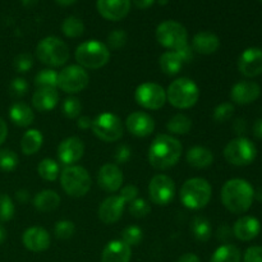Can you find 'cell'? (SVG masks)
Returning a JSON list of instances; mask_svg holds the SVG:
<instances>
[{"label": "cell", "instance_id": "6da1fadb", "mask_svg": "<svg viewBox=\"0 0 262 262\" xmlns=\"http://www.w3.org/2000/svg\"><path fill=\"white\" fill-rule=\"evenodd\" d=\"M183 152V146L170 135H159L148 148V161L158 170H166L176 165Z\"/></svg>", "mask_w": 262, "mask_h": 262}, {"label": "cell", "instance_id": "7a4b0ae2", "mask_svg": "<svg viewBox=\"0 0 262 262\" xmlns=\"http://www.w3.org/2000/svg\"><path fill=\"white\" fill-rule=\"evenodd\" d=\"M255 200V189L250 182L241 178L229 179L222 188V202L233 214L248 211Z\"/></svg>", "mask_w": 262, "mask_h": 262}, {"label": "cell", "instance_id": "3957f363", "mask_svg": "<svg viewBox=\"0 0 262 262\" xmlns=\"http://www.w3.org/2000/svg\"><path fill=\"white\" fill-rule=\"evenodd\" d=\"M181 201L187 209L201 210L210 202L212 196V188L209 182L204 178H191L182 186Z\"/></svg>", "mask_w": 262, "mask_h": 262}, {"label": "cell", "instance_id": "277c9868", "mask_svg": "<svg viewBox=\"0 0 262 262\" xmlns=\"http://www.w3.org/2000/svg\"><path fill=\"white\" fill-rule=\"evenodd\" d=\"M199 99V86L186 77L173 81L166 90V100L177 109H189L197 104Z\"/></svg>", "mask_w": 262, "mask_h": 262}, {"label": "cell", "instance_id": "5b68a950", "mask_svg": "<svg viewBox=\"0 0 262 262\" xmlns=\"http://www.w3.org/2000/svg\"><path fill=\"white\" fill-rule=\"evenodd\" d=\"M76 60L82 68L99 69L110 60V50L105 43L96 40L82 42L76 49Z\"/></svg>", "mask_w": 262, "mask_h": 262}, {"label": "cell", "instance_id": "8992f818", "mask_svg": "<svg viewBox=\"0 0 262 262\" xmlns=\"http://www.w3.org/2000/svg\"><path fill=\"white\" fill-rule=\"evenodd\" d=\"M36 55L41 63L50 67H61L68 61L69 49L63 40L55 36L42 38L36 46Z\"/></svg>", "mask_w": 262, "mask_h": 262}, {"label": "cell", "instance_id": "52a82bcc", "mask_svg": "<svg viewBox=\"0 0 262 262\" xmlns=\"http://www.w3.org/2000/svg\"><path fill=\"white\" fill-rule=\"evenodd\" d=\"M60 184L68 196L83 197L91 189V177L83 166H67L60 174Z\"/></svg>", "mask_w": 262, "mask_h": 262}, {"label": "cell", "instance_id": "ba28073f", "mask_svg": "<svg viewBox=\"0 0 262 262\" xmlns=\"http://www.w3.org/2000/svg\"><path fill=\"white\" fill-rule=\"evenodd\" d=\"M257 148L251 140L237 137L228 142L224 148V158L229 164L235 166H247L255 161Z\"/></svg>", "mask_w": 262, "mask_h": 262}, {"label": "cell", "instance_id": "9c48e42d", "mask_svg": "<svg viewBox=\"0 0 262 262\" xmlns=\"http://www.w3.org/2000/svg\"><path fill=\"white\" fill-rule=\"evenodd\" d=\"M92 132L104 142H117L124 132V127L118 115L113 113H101L92 120Z\"/></svg>", "mask_w": 262, "mask_h": 262}, {"label": "cell", "instance_id": "30bf717a", "mask_svg": "<svg viewBox=\"0 0 262 262\" xmlns=\"http://www.w3.org/2000/svg\"><path fill=\"white\" fill-rule=\"evenodd\" d=\"M156 40L161 46L177 50L188 43V32L182 23L176 20L161 22L156 28Z\"/></svg>", "mask_w": 262, "mask_h": 262}, {"label": "cell", "instance_id": "8fae6325", "mask_svg": "<svg viewBox=\"0 0 262 262\" xmlns=\"http://www.w3.org/2000/svg\"><path fill=\"white\" fill-rule=\"evenodd\" d=\"M90 76L81 66H68L58 74V87L67 94H78L89 86Z\"/></svg>", "mask_w": 262, "mask_h": 262}, {"label": "cell", "instance_id": "7c38bea8", "mask_svg": "<svg viewBox=\"0 0 262 262\" xmlns=\"http://www.w3.org/2000/svg\"><path fill=\"white\" fill-rule=\"evenodd\" d=\"M135 99L138 105L148 110H159L166 101V91L158 83L145 82L136 89Z\"/></svg>", "mask_w": 262, "mask_h": 262}, {"label": "cell", "instance_id": "4fadbf2b", "mask_svg": "<svg viewBox=\"0 0 262 262\" xmlns=\"http://www.w3.org/2000/svg\"><path fill=\"white\" fill-rule=\"evenodd\" d=\"M148 196L152 204L158 206H166L176 196L174 181L165 174H158L148 183Z\"/></svg>", "mask_w": 262, "mask_h": 262}, {"label": "cell", "instance_id": "5bb4252c", "mask_svg": "<svg viewBox=\"0 0 262 262\" xmlns=\"http://www.w3.org/2000/svg\"><path fill=\"white\" fill-rule=\"evenodd\" d=\"M238 69L247 78H255L262 74V50L258 48H248L238 59Z\"/></svg>", "mask_w": 262, "mask_h": 262}, {"label": "cell", "instance_id": "9a60e30c", "mask_svg": "<svg viewBox=\"0 0 262 262\" xmlns=\"http://www.w3.org/2000/svg\"><path fill=\"white\" fill-rule=\"evenodd\" d=\"M125 127L136 137H147L155 130V120L145 112H133L125 119Z\"/></svg>", "mask_w": 262, "mask_h": 262}, {"label": "cell", "instance_id": "2e32d148", "mask_svg": "<svg viewBox=\"0 0 262 262\" xmlns=\"http://www.w3.org/2000/svg\"><path fill=\"white\" fill-rule=\"evenodd\" d=\"M84 154V145L81 138L68 137L58 146L59 161L64 165H73L82 159Z\"/></svg>", "mask_w": 262, "mask_h": 262}, {"label": "cell", "instance_id": "e0dca14e", "mask_svg": "<svg viewBox=\"0 0 262 262\" xmlns=\"http://www.w3.org/2000/svg\"><path fill=\"white\" fill-rule=\"evenodd\" d=\"M123 173L115 164H104L97 173V183L105 192L119 191L123 184Z\"/></svg>", "mask_w": 262, "mask_h": 262}, {"label": "cell", "instance_id": "ac0fdd59", "mask_svg": "<svg viewBox=\"0 0 262 262\" xmlns=\"http://www.w3.org/2000/svg\"><path fill=\"white\" fill-rule=\"evenodd\" d=\"M96 7L101 17L117 22L128 15L130 10V0H97Z\"/></svg>", "mask_w": 262, "mask_h": 262}, {"label": "cell", "instance_id": "d6986e66", "mask_svg": "<svg viewBox=\"0 0 262 262\" xmlns=\"http://www.w3.org/2000/svg\"><path fill=\"white\" fill-rule=\"evenodd\" d=\"M260 84L253 81H241L232 87L230 99L238 105H248L255 102L260 97Z\"/></svg>", "mask_w": 262, "mask_h": 262}, {"label": "cell", "instance_id": "ffe728a7", "mask_svg": "<svg viewBox=\"0 0 262 262\" xmlns=\"http://www.w3.org/2000/svg\"><path fill=\"white\" fill-rule=\"evenodd\" d=\"M23 246L31 252H43L50 247V234L41 227H31L23 233Z\"/></svg>", "mask_w": 262, "mask_h": 262}, {"label": "cell", "instance_id": "44dd1931", "mask_svg": "<svg viewBox=\"0 0 262 262\" xmlns=\"http://www.w3.org/2000/svg\"><path fill=\"white\" fill-rule=\"evenodd\" d=\"M125 205L127 204L119 194L118 196H109L102 201V204L99 207L100 220L104 224H114L122 217Z\"/></svg>", "mask_w": 262, "mask_h": 262}, {"label": "cell", "instance_id": "7402d4cb", "mask_svg": "<svg viewBox=\"0 0 262 262\" xmlns=\"http://www.w3.org/2000/svg\"><path fill=\"white\" fill-rule=\"evenodd\" d=\"M261 224L256 217L242 216L233 225V234L235 238L243 242L252 241L260 234Z\"/></svg>", "mask_w": 262, "mask_h": 262}, {"label": "cell", "instance_id": "603a6c76", "mask_svg": "<svg viewBox=\"0 0 262 262\" xmlns=\"http://www.w3.org/2000/svg\"><path fill=\"white\" fill-rule=\"evenodd\" d=\"M132 250L122 239H115L105 246L101 255V262H129Z\"/></svg>", "mask_w": 262, "mask_h": 262}, {"label": "cell", "instance_id": "cb8c5ba5", "mask_svg": "<svg viewBox=\"0 0 262 262\" xmlns=\"http://www.w3.org/2000/svg\"><path fill=\"white\" fill-rule=\"evenodd\" d=\"M220 46V40L215 33L209 31H201L196 33L192 40V49L196 53L202 55H210V54L216 53Z\"/></svg>", "mask_w": 262, "mask_h": 262}, {"label": "cell", "instance_id": "d4e9b609", "mask_svg": "<svg viewBox=\"0 0 262 262\" xmlns=\"http://www.w3.org/2000/svg\"><path fill=\"white\" fill-rule=\"evenodd\" d=\"M59 94L56 89H37L32 96V105L37 112H50L58 105Z\"/></svg>", "mask_w": 262, "mask_h": 262}, {"label": "cell", "instance_id": "484cf974", "mask_svg": "<svg viewBox=\"0 0 262 262\" xmlns=\"http://www.w3.org/2000/svg\"><path fill=\"white\" fill-rule=\"evenodd\" d=\"M187 163L196 169L209 168L214 163V154L204 146H194L187 152Z\"/></svg>", "mask_w": 262, "mask_h": 262}, {"label": "cell", "instance_id": "4316f807", "mask_svg": "<svg viewBox=\"0 0 262 262\" xmlns=\"http://www.w3.org/2000/svg\"><path fill=\"white\" fill-rule=\"evenodd\" d=\"M9 118L18 127H28L35 120V113L25 102H14L9 109Z\"/></svg>", "mask_w": 262, "mask_h": 262}, {"label": "cell", "instance_id": "83f0119b", "mask_svg": "<svg viewBox=\"0 0 262 262\" xmlns=\"http://www.w3.org/2000/svg\"><path fill=\"white\" fill-rule=\"evenodd\" d=\"M60 205V196L53 189H43L38 192L33 199V206L41 212H50L56 210Z\"/></svg>", "mask_w": 262, "mask_h": 262}, {"label": "cell", "instance_id": "f1b7e54d", "mask_svg": "<svg viewBox=\"0 0 262 262\" xmlns=\"http://www.w3.org/2000/svg\"><path fill=\"white\" fill-rule=\"evenodd\" d=\"M159 64H160V68L164 73L168 74V76H176L181 72L184 63L176 50H168L161 54Z\"/></svg>", "mask_w": 262, "mask_h": 262}, {"label": "cell", "instance_id": "f546056e", "mask_svg": "<svg viewBox=\"0 0 262 262\" xmlns=\"http://www.w3.org/2000/svg\"><path fill=\"white\" fill-rule=\"evenodd\" d=\"M43 142L42 133L37 129H28L20 140V150L25 155H35Z\"/></svg>", "mask_w": 262, "mask_h": 262}, {"label": "cell", "instance_id": "4dcf8cb0", "mask_svg": "<svg viewBox=\"0 0 262 262\" xmlns=\"http://www.w3.org/2000/svg\"><path fill=\"white\" fill-rule=\"evenodd\" d=\"M241 260H242V255H241L239 248L237 246L227 243V245L220 246L215 251L210 262H241Z\"/></svg>", "mask_w": 262, "mask_h": 262}, {"label": "cell", "instance_id": "1f68e13d", "mask_svg": "<svg viewBox=\"0 0 262 262\" xmlns=\"http://www.w3.org/2000/svg\"><path fill=\"white\" fill-rule=\"evenodd\" d=\"M191 230L193 237L196 238L199 242H207L211 238L212 228L211 223L204 216H194L192 220Z\"/></svg>", "mask_w": 262, "mask_h": 262}, {"label": "cell", "instance_id": "d6a6232c", "mask_svg": "<svg viewBox=\"0 0 262 262\" xmlns=\"http://www.w3.org/2000/svg\"><path fill=\"white\" fill-rule=\"evenodd\" d=\"M166 128L171 135H187L192 128V120L184 114H176L169 119Z\"/></svg>", "mask_w": 262, "mask_h": 262}, {"label": "cell", "instance_id": "836d02e7", "mask_svg": "<svg viewBox=\"0 0 262 262\" xmlns=\"http://www.w3.org/2000/svg\"><path fill=\"white\" fill-rule=\"evenodd\" d=\"M61 31H63V33L67 37H81L84 32V25L82 19H79L78 17L71 15V17H67L64 19L63 25H61Z\"/></svg>", "mask_w": 262, "mask_h": 262}, {"label": "cell", "instance_id": "e575fe53", "mask_svg": "<svg viewBox=\"0 0 262 262\" xmlns=\"http://www.w3.org/2000/svg\"><path fill=\"white\" fill-rule=\"evenodd\" d=\"M37 171L38 176L42 179L49 182H54L58 179L60 169H59V164L55 160H53V159H43L38 164Z\"/></svg>", "mask_w": 262, "mask_h": 262}, {"label": "cell", "instance_id": "d590c367", "mask_svg": "<svg viewBox=\"0 0 262 262\" xmlns=\"http://www.w3.org/2000/svg\"><path fill=\"white\" fill-rule=\"evenodd\" d=\"M58 74L54 69H42L35 77V84L37 89H56L58 87Z\"/></svg>", "mask_w": 262, "mask_h": 262}, {"label": "cell", "instance_id": "8d00e7d4", "mask_svg": "<svg viewBox=\"0 0 262 262\" xmlns=\"http://www.w3.org/2000/svg\"><path fill=\"white\" fill-rule=\"evenodd\" d=\"M18 163H19V159L14 151L9 148L0 150V170L13 171L18 166Z\"/></svg>", "mask_w": 262, "mask_h": 262}, {"label": "cell", "instance_id": "74e56055", "mask_svg": "<svg viewBox=\"0 0 262 262\" xmlns=\"http://www.w3.org/2000/svg\"><path fill=\"white\" fill-rule=\"evenodd\" d=\"M61 110L63 114L69 119H76L79 117L82 112V104L77 97L69 96L64 100L63 105H61Z\"/></svg>", "mask_w": 262, "mask_h": 262}, {"label": "cell", "instance_id": "f35d334b", "mask_svg": "<svg viewBox=\"0 0 262 262\" xmlns=\"http://www.w3.org/2000/svg\"><path fill=\"white\" fill-rule=\"evenodd\" d=\"M142 238H143L142 229L138 228L137 225H129V227H127L122 232V241L124 243H127L129 247L140 245Z\"/></svg>", "mask_w": 262, "mask_h": 262}, {"label": "cell", "instance_id": "ab89813d", "mask_svg": "<svg viewBox=\"0 0 262 262\" xmlns=\"http://www.w3.org/2000/svg\"><path fill=\"white\" fill-rule=\"evenodd\" d=\"M15 207L8 194L0 193V223L9 222L14 216Z\"/></svg>", "mask_w": 262, "mask_h": 262}, {"label": "cell", "instance_id": "60d3db41", "mask_svg": "<svg viewBox=\"0 0 262 262\" xmlns=\"http://www.w3.org/2000/svg\"><path fill=\"white\" fill-rule=\"evenodd\" d=\"M74 232H76V225L71 220H60L56 223L54 228L55 237L59 239H69L73 237Z\"/></svg>", "mask_w": 262, "mask_h": 262}, {"label": "cell", "instance_id": "b9f144b4", "mask_svg": "<svg viewBox=\"0 0 262 262\" xmlns=\"http://www.w3.org/2000/svg\"><path fill=\"white\" fill-rule=\"evenodd\" d=\"M233 114H234V105L232 102H223L215 107L212 117H214L215 122L225 123L233 117Z\"/></svg>", "mask_w": 262, "mask_h": 262}, {"label": "cell", "instance_id": "7bdbcfd3", "mask_svg": "<svg viewBox=\"0 0 262 262\" xmlns=\"http://www.w3.org/2000/svg\"><path fill=\"white\" fill-rule=\"evenodd\" d=\"M150 204L143 199H136L135 201L130 202L129 205V214L132 215L133 217H137V219L147 216V215L150 214Z\"/></svg>", "mask_w": 262, "mask_h": 262}, {"label": "cell", "instance_id": "ee69618b", "mask_svg": "<svg viewBox=\"0 0 262 262\" xmlns=\"http://www.w3.org/2000/svg\"><path fill=\"white\" fill-rule=\"evenodd\" d=\"M127 42V33L123 30H114L107 36V48L113 50H119Z\"/></svg>", "mask_w": 262, "mask_h": 262}, {"label": "cell", "instance_id": "f6af8a7d", "mask_svg": "<svg viewBox=\"0 0 262 262\" xmlns=\"http://www.w3.org/2000/svg\"><path fill=\"white\" fill-rule=\"evenodd\" d=\"M33 67V56L28 53L19 54L14 59V68L19 73H26Z\"/></svg>", "mask_w": 262, "mask_h": 262}, {"label": "cell", "instance_id": "bcb514c9", "mask_svg": "<svg viewBox=\"0 0 262 262\" xmlns=\"http://www.w3.org/2000/svg\"><path fill=\"white\" fill-rule=\"evenodd\" d=\"M28 91V83L25 78H14L10 83V94L14 97H22L27 94Z\"/></svg>", "mask_w": 262, "mask_h": 262}, {"label": "cell", "instance_id": "7dc6e473", "mask_svg": "<svg viewBox=\"0 0 262 262\" xmlns=\"http://www.w3.org/2000/svg\"><path fill=\"white\" fill-rule=\"evenodd\" d=\"M243 262H262V247L252 246L247 248L243 255Z\"/></svg>", "mask_w": 262, "mask_h": 262}, {"label": "cell", "instance_id": "c3c4849f", "mask_svg": "<svg viewBox=\"0 0 262 262\" xmlns=\"http://www.w3.org/2000/svg\"><path fill=\"white\" fill-rule=\"evenodd\" d=\"M119 196L124 200L125 204L135 201L138 196V188L136 186H133V184H128V186L123 187V188L120 189Z\"/></svg>", "mask_w": 262, "mask_h": 262}, {"label": "cell", "instance_id": "681fc988", "mask_svg": "<svg viewBox=\"0 0 262 262\" xmlns=\"http://www.w3.org/2000/svg\"><path fill=\"white\" fill-rule=\"evenodd\" d=\"M130 155H132L130 148L127 145H120L118 146L117 151H115V161L118 164H125L129 160Z\"/></svg>", "mask_w": 262, "mask_h": 262}, {"label": "cell", "instance_id": "f907efd6", "mask_svg": "<svg viewBox=\"0 0 262 262\" xmlns=\"http://www.w3.org/2000/svg\"><path fill=\"white\" fill-rule=\"evenodd\" d=\"M177 53H178V55L181 56L182 60H183V63H188V61H191L192 59H193V49H192V46L189 45V43H186V45L181 46L179 49H177Z\"/></svg>", "mask_w": 262, "mask_h": 262}, {"label": "cell", "instance_id": "816d5d0a", "mask_svg": "<svg viewBox=\"0 0 262 262\" xmlns=\"http://www.w3.org/2000/svg\"><path fill=\"white\" fill-rule=\"evenodd\" d=\"M233 129H234V132L237 133L239 137H242V135L246 132V129H247L246 120L242 119V118H238V119H235L234 124H233Z\"/></svg>", "mask_w": 262, "mask_h": 262}, {"label": "cell", "instance_id": "f5cc1de1", "mask_svg": "<svg viewBox=\"0 0 262 262\" xmlns=\"http://www.w3.org/2000/svg\"><path fill=\"white\" fill-rule=\"evenodd\" d=\"M8 136V125L5 123V120L0 117V146L5 142Z\"/></svg>", "mask_w": 262, "mask_h": 262}, {"label": "cell", "instance_id": "db71d44e", "mask_svg": "<svg viewBox=\"0 0 262 262\" xmlns=\"http://www.w3.org/2000/svg\"><path fill=\"white\" fill-rule=\"evenodd\" d=\"M77 125H78L81 129H89L92 125V120L90 119L86 115H82V117H78V122H77Z\"/></svg>", "mask_w": 262, "mask_h": 262}, {"label": "cell", "instance_id": "11a10c76", "mask_svg": "<svg viewBox=\"0 0 262 262\" xmlns=\"http://www.w3.org/2000/svg\"><path fill=\"white\" fill-rule=\"evenodd\" d=\"M230 234H232V232H230L229 227H227V225H222L217 230V238L220 241H227L230 237Z\"/></svg>", "mask_w": 262, "mask_h": 262}, {"label": "cell", "instance_id": "9f6ffc18", "mask_svg": "<svg viewBox=\"0 0 262 262\" xmlns=\"http://www.w3.org/2000/svg\"><path fill=\"white\" fill-rule=\"evenodd\" d=\"M133 3L138 9H147V8L152 7L155 0H133Z\"/></svg>", "mask_w": 262, "mask_h": 262}, {"label": "cell", "instance_id": "6f0895ef", "mask_svg": "<svg viewBox=\"0 0 262 262\" xmlns=\"http://www.w3.org/2000/svg\"><path fill=\"white\" fill-rule=\"evenodd\" d=\"M177 262H201L200 257L194 253H186V255L181 256Z\"/></svg>", "mask_w": 262, "mask_h": 262}, {"label": "cell", "instance_id": "680465c9", "mask_svg": "<svg viewBox=\"0 0 262 262\" xmlns=\"http://www.w3.org/2000/svg\"><path fill=\"white\" fill-rule=\"evenodd\" d=\"M253 136L258 140H262V118L256 120L253 124Z\"/></svg>", "mask_w": 262, "mask_h": 262}, {"label": "cell", "instance_id": "91938a15", "mask_svg": "<svg viewBox=\"0 0 262 262\" xmlns=\"http://www.w3.org/2000/svg\"><path fill=\"white\" fill-rule=\"evenodd\" d=\"M15 197H17L18 201L25 204V202H27L28 200H30V193H28L27 191H25V189H20V191H18L17 193H15Z\"/></svg>", "mask_w": 262, "mask_h": 262}, {"label": "cell", "instance_id": "94428289", "mask_svg": "<svg viewBox=\"0 0 262 262\" xmlns=\"http://www.w3.org/2000/svg\"><path fill=\"white\" fill-rule=\"evenodd\" d=\"M59 5H63V7H68V5L74 4L77 0H55Z\"/></svg>", "mask_w": 262, "mask_h": 262}, {"label": "cell", "instance_id": "6125c7cd", "mask_svg": "<svg viewBox=\"0 0 262 262\" xmlns=\"http://www.w3.org/2000/svg\"><path fill=\"white\" fill-rule=\"evenodd\" d=\"M5 238H7V232H5V229L3 225H0V245L4 242Z\"/></svg>", "mask_w": 262, "mask_h": 262}, {"label": "cell", "instance_id": "be15d7a7", "mask_svg": "<svg viewBox=\"0 0 262 262\" xmlns=\"http://www.w3.org/2000/svg\"><path fill=\"white\" fill-rule=\"evenodd\" d=\"M37 2L38 0H22V3L25 7H32V5H35Z\"/></svg>", "mask_w": 262, "mask_h": 262}, {"label": "cell", "instance_id": "e7e4bbea", "mask_svg": "<svg viewBox=\"0 0 262 262\" xmlns=\"http://www.w3.org/2000/svg\"><path fill=\"white\" fill-rule=\"evenodd\" d=\"M255 197L258 200V201L262 202V187L260 189H258L257 192H255Z\"/></svg>", "mask_w": 262, "mask_h": 262}, {"label": "cell", "instance_id": "03108f58", "mask_svg": "<svg viewBox=\"0 0 262 262\" xmlns=\"http://www.w3.org/2000/svg\"><path fill=\"white\" fill-rule=\"evenodd\" d=\"M159 3H160L161 5H165L166 3H168V0H159Z\"/></svg>", "mask_w": 262, "mask_h": 262}, {"label": "cell", "instance_id": "003e7915", "mask_svg": "<svg viewBox=\"0 0 262 262\" xmlns=\"http://www.w3.org/2000/svg\"><path fill=\"white\" fill-rule=\"evenodd\" d=\"M260 2H262V0H260Z\"/></svg>", "mask_w": 262, "mask_h": 262}]
</instances>
